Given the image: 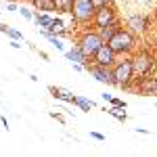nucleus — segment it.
I'll return each instance as SVG.
<instances>
[{
    "mask_svg": "<svg viewBox=\"0 0 157 157\" xmlns=\"http://www.w3.org/2000/svg\"><path fill=\"white\" fill-rule=\"evenodd\" d=\"M138 82V92L143 97H153L157 94V75H147V78H140V80H134Z\"/></svg>",
    "mask_w": 157,
    "mask_h": 157,
    "instance_id": "9d476101",
    "label": "nucleus"
},
{
    "mask_svg": "<svg viewBox=\"0 0 157 157\" xmlns=\"http://www.w3.org/2000/svg\"><path fill=\"white\" fill-rule=\"evenodd\" d=\"M75 105L82 109V111H90V109L94 107V103L88 101V98H84V97H75Z\"/></svg>",
    "mask_w": 157,
    "mask_h": 157,
    "instance_id": "a211bd4d",
    "label": "nucleus"
},
{
    "mask_svg": "<svg viewBox=\"0 0 157 157\" xmlns=\"http://www.w3.org/2000/svg\"><path fill=\"white\" fill-rule=\"evenodd\" d=\"M149 27H151V19H149L147 15H143V13L130 15V17L126 19V29L132 32L134 36H145L147 32H149Z\"/></svg>",
    "mask_w": 157,
    "mask_h": 157,
    "instance_id": "423d86ee",
    "label": "nucleus"
},
{
    "mask_svg": "<svg viewBox=\"0 0 157 157\" xmlns=\"http://www.w3.org/2000/svg\"><path fill=\"white\" fill-rule=\"evenodd\" d=\"M19 13L23 15L25 19H34V15H36L34 11H29V9H25V6H21V9H19Z\"/></svg>",
    "mask_w": 157,
    "mask_h": 157,
    "instance_id": "aec40b11",
    "label": "nucleus"
},
{
    "mask_svg": "<svg viewBox=\"0 0 157 157\" xmlns=\"http://www.w3.org/2000/svg\"><path fill=\"white\" fill-rule=\"evenodd\" d=\"M109 103H111V105H115V107H128V105H126V101H121V98H111V101H109Z\"/></svg>",
    "mask_w": 157,
    "mask_h": 157,
    "instance_id": "412c9836",
    "label": "nucleus"
},
{
    "mask_svg": "<svg viewBox=\"0 0 157 157\" xmlns=\"http://www.w3.org/2000/svg\"><path fill=\"white\" fill-rule=\"evenodd\" d=\"M86 71L90 73L97 82L101 84H107V86H115L113 82V71H111V67H105V65H97V63H90V67L86 69Z\"/></svg>",
    "mask_w": 157,
    "mask_h": 157,
    "instance_id": "6e6552de",
    "label": "nucleus"
},
{
    "mask_svg": "<svg viewBox=\"0 0 157 157\" xmlns=\"http://www.w3.org/2000/svg\"><path fill=\"white\" fill-rule=\"evenodd\" d=\"M103 44H105V40H103V36H101L98 29H86V32H82L80 38H78V46L84 50L90 59L97 55V50L101 48Z\"/></svg>",
    "mask_w": 157,
    "mask_h": 157,
    "instance_id": "20e7f679",
    "label": "nucleus"
},
{
    "mask_svg": "<svg viewBox=\"0 0 157 157\" xmlns=\"http://www.w3.org/2000/svg\"><path fill=\"white\" fill-rule=\"evenodd\" d=\"M94 13H97V6L90 0H75L73 2L71 15H73L75 23H90L92 17H94Z\"/></svg>",
    "mask_w": 157,
    "mask_h": 157,
    "instance_id": "39448f33",
    "label": "nucleus"
},
{
    "mask_svg": "<svg viewBox=\"0 0 157 157\" xmlns=\"http://www.w3.org/2000/svg\"><path fill=\"white\" fill-rule=\"evenodd\" d=\"M153 15H155V19H157V6H155V13H153Z\"/></svg>",
    "mask_w": 157,
    "mask_h": 157,
    "instance_id": "cd10ccee",
    "label": "nucleus"
},
{
    "mask_svg": "<svg viewBox=\"0 0 157 157\" xmlns=\"http://www.w3.org/2000/svg\"><path fill=\"white\" fill-rule=\"evenodd\" d=\"M92 23L97 25V29H103L111 23H117V13L111 4H105V6H98L94 17H92Z\"/></svg>",
    "mask_w": 157,
    "mask_h": 157,
    "instance_id": "0eeeda50",
    "label": "nucleus"
},
{
    "mask_svg": "<svg viewBox=\"0 0 157 157\" xmlns=\"http://www.w3.org/2000/svg\"><path fill=\"white\" fill-rule=\"evenodd\" d=\"M132 67H134V80H140V78H147L155 71L157 67V59L151 50L140 48V50H134L132 52Z\"/></svg>",
    "mask_w": 157,
    "mask_h": 157,
    "instance_id": "f257e3e1",
    "label": "nucleus"
},
{
    "mask_svg": "<svg viewBox=\"0 0 157 157\" xmlns=\"http://www.w3.org/2000/svg\"><path fill=\"white\" fill-rule=\"evenodd\" d=\"M6 11H19V9H17L15 2H9V4H6Z\"/></svg>",
    "mask_w": 157,
    "mask_h": 157,
    "instance_id": "393cba45",
    "label": "nucleus"
},
{
    "mask_svg": "<svg viewBox=\"0 0 157 157\" xmlns=\"http://www.w3.org/2000/svg\"><path fill=\"white\" fill-rule=\"evenodd\" d=\"M65 57L69 59V63H80L84 69H88V67H90V63H92V61H90V57H88V55H86V52L80 48L78 44H75L71 50H67V52H65Z\"/></svg>",
    "mask_w": 157,
    "mask_h": 157,
    "instance_id": "9b49d317",
    "label": "nucleus"
},
{
    "mask_svg": "<svg viewBox=\"0 0 157 157\" xmlns=\"http://www.w3.org/2000/svg\"><path fill=\"white\" fill-rule=\"evenodd\" d=\"M117 29H120V21H117V23H111V25H107V27H103V29H98V32H101L103 40L107 42V40H109L111 36H113V34H115Z\"/></svg>",
    "mask_w": 157,
    "mask_h": 157,
    "instance_id": "f3484780",
    "label": "nucleus"
},
{
    "mask_svg": "<svg viewBox=\"0 0 157 157\" xmlns=\"http://www.w3.org/2000/svg\"><path fill=\"white\" fill-rule=\"evenodd\" d=\"M153 48H155V52H157V36L153 38Z\"/></svg>",
    "mask_w": 157,
    "mask_h": 157,
    "instance_id": "bb28decb",
    "label": "nucleus"
},
{
    "mask_svg": "<svg viewBox=\"0 0 157 157\" xmlns=\"http://www.w3.org/2000/svg\"><path fill=\"white\" fill-rule=\"evenodd\" d=\"M32 4H34L36 9H40V11H44V13L57 11V9H55V0H34Z\"/></svg>",
    "mask_w": 157,
    "mask_h": 157,
    "instance_id": "2eb2a0df",
    "label": "nucleus"
},
{
    "mask_svg": "<svg viewBox=\"0 0 157 157\" xmlns=\"http://www.w3.org/2000/svg\"><path fill=\"white\" fill-rule=\"evenodd\" d=\"M50 117H52V120H59L61 124H63V121H65V117H63V115H61V113H55V111H50Z\"/></svg>",
    "mask_w": 157,
    "mask_h": 157,
    "instance_id": "5701e85b",
    "label": "nucleus"
},
{
    "mask_svg": "<svg viewBox=\"0 0 157 157\" xmlns=\"http://www.w3.org/2000/svg\"><path fill=\"white\" fill-rule=\"evenodd\" d=\"M48 90L55 98H59L63 103H69V105H75V94H73L71 90H67V88H63V86H50Z\"/></svg>",
    "mask_w": 157,
    "mask_h": 157,
    "instance_id": "f8f14e48",
    "label": "nucleus"
},
{
    "mask_svg": "<svg viewBox=\"0 0 157 157\" xmlns=\"http://www.w3.org/2000/svg\"><path fill=\"white\" fill-rule=\"evenodd\" d=\"M34 21H36V25L40 27V29H46V32H48L52 21H55V17H52L50 13H42V15L36 13V15H34Z\"/></svg>",
    "mask_w": 157,
    "mask_h": 157,
    "instance_id": "ddd939ff",
    "label": "nucleus"
},
{
    "mask_svg": "<svg viewBox=\"0 0 157 157\" xmlns=\"http://www.w3.org/2000/svg\"><path fill=\"white\" fill-rule=\"evenodd\" d=\"M113 71V82L120 88H130L134 82V67H132V59L126 57L124 61H115V65L111 67Z\"/></svg>",
    "mask_w": 157,
    "mask_h": 157,
    "instance_id": "7ed1b4c3",
    "label": "nucleus"
},
{
    "mask_svg": "<svg viewBox=\"0 0 157 157\" xmlns=\"http://www.w3.org/2000/svg\"><path fill=\"white\" fill-rule=\"evenodd\" d=\"M90 2H92V4H94V6H105V4H109V0H90Z\"/></svg>",
    "mask_w": 157,
    "mask_h": 157,
    "instance_id": "4be33fe9",
    "label": "nucleus"
},
{
    "mask_svg": "<svg viewBox=\"0 0 157 157\" xmlns=\"http://www.w3.org/2000/svg\"><path fill=\"white\" fill-rule=\"evenodd\" d=\"M73 2L75 0H55V9H57V13H71Z\"/></svg>",
    "mask_w": 157,
    "mask_h": 157,
    "instance_id": "dca6fc26",
    "label": "nucleus"
},
{
    "mask_svg": "<svg viewBox=\"0 0 157 157\" xmlns=\"http://www.w3.org/2000/svg\"><path fill=\"white\" fill-rule=\"evenodd\" d=\"M111 117H115L117 121H126L128 120V115H126V111H124V107H115V105H111L109 109H105Z\"/></svg>",
    "mask_w": 157,
    "mask_h": 157,
    "instance_id": "4468645a",
    "label": "nucleus"
},
{
    "mask_svg": "<svg viewBox=\"0 0 157 157\" xmlns=\"http://www.w3.org/2000/svg\"><path fill=\"white\" fill-rule=\"evenodd\" d=\"M90 136H92V138H97V140H105V136H103V134H98V132H90Z\"/></svg>",
    "mask_w": 157,
    "mask_h": 157,
    "instance_id": "b1692460",
    "label": "nucleus"
},
{
    "mask_svg": "<svg viewBox=\"0 0 157 157\" xmlns=\"http://www.w3.org/2000/svg\"><path fill=\"white\" fill-rule=\"evenodd\" d=\"M136 132H140V134H149V130H147V128H136Z\"/></svg>",
    "mask_w": 157,
    "mask_h": 157,
    "instance_id": "a878e982",
    "label": "nucleus"
},
{
    "mask_svg": "<svg viewBox=\"0 0 157 157\" xmlns=\"http://www.w3.org/2000/svg\"><path fill=\"white\" fill-rule=\"evenodd\" d=\"M29 2H34V0H29Z\"/></svg>",
    "mask_w": 157,
    "mask_h": 157,
    "instance_id": "c85d7f7f",
    "label": "nucleus"
},
{
    "mask_svg": "<svg viewBox=\"0 0 157 157\" xmlns=\"http://www.w3.org/2000/svg\"><path fill=\"white\" fill-rule=\"evenodd\" d=\"M107 44L113 48L115 55H121V57L126 55V57H128V55H132L134 50H136V36H134L132 32H128L126 27H120V29L107 40Z\"/></svg>",
    "mask_w": 157,
    "mask_h": 157,
    "instance_id": "f03ea898",
    "label": "nucleus"
},
{
    "mask_svg": "<svg viewBox=\"0 0 157 157\" xmlns=\"http://www.w3.org/2000/svg\"><path fill=\"white\" fill-rule=\"evenodd\" d=\"M115 61H117V55L113 52V48L109 46L107 42H105V44L97 50V55L92 57V63H97V65H105V67H113Z\"/></svg>",
    "mask_w": 157,
    "mask_h": 157,
    "instance_id": "1a4fd4ad",
    "label": "nucleus"
},
{
    "mask_svg": "<svg viewBox=\"0 0 157 157\" xmlns=\"http://www.w3.org/2000/svg\"><path fill=\"white\" fill-rule=\"evenodd\" d=\"M6 36L11 38V40H23V34L19 29H13V27H6Z\"/></svg>",
    "mask_w": 157,
    "mask_h": 157,
    "instance_id": "6ab92c4d",
    "label": "nucleus"
}]
</instances>
